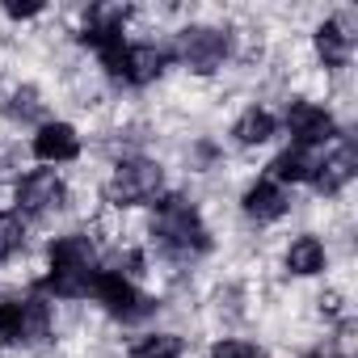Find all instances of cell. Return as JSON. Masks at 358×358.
I'll use <instances>...</instances> for the list:
<instances>
[{"mask_svg":"<svg viewBox=\"0 0 358 358\" xmlns=\"http://www.w3.org/2000/svg\"><path fill=\"white\" fill-rule=\"evenodd\" d=\"M26 245V224L13 211H0V262H9Z\"/></svg>","mask_w":358,"mask_h":358,"instance_id":"20","label":"cell"},{"mask_svg":"<svg viewBox=\"0 0 358 358\" xmlns=\"http://www.w3.org/2000/svg\"><path fill=\"white\" fill-rule=\"evenodd\" d=\"M287 127H291V135H295V143H299V148L329 143V139L337 135L333 114H329L324 106H316V101H295V106L287 110Z\"/></svg>","mask_w":358,"mask_h":358,"instance_id":"6","label":"cell"},{"mask_svg":"<svg viewBox=\"0 0 358 358\" xmlns=\"http://www.w3.org/2000/svg\"><path fill=\"white\" fill-rule=\"evenodd\" d=\"M245 215L257 220V224L282 220V215H287V194H282V186H274L270 177H266V182H253V186L245 190Z\"/></svg>","mask_w":358,"mask_h":358,"instance_id":"12","label":"cell"},{"mask_svg":"<svg viewBox=\"0 0 358 358\" xmlns=\"http://www.w3.org/2000/svg\"><path fill=\"white\" fill-rule=\"evenodd\" d=\"M164 186V173L156 160H122L110 177V186H106V203L114 207H139L148 199H156Z\"/></svg>","mask_w":358,"mask_h":358,"instance_id":"3","label":"cell"},{"mask_svg":"<svg viewBox=\"0 0 358 358\" xmlns=\"http://www.w3.org/2000/svg\"><path fill=\"white\" fill-rule=\"evenodd\" d=\"M47 257H51V270H97L93 266L97 262V249H93V241L85 232H68V236L51 241Z\"/></svg>","mask_w":358,"mask_h":358,"instance_id":"11","label":"cell"},{"mask_svg":"<svg viewBox=\"0 0 358 358\" xmlns=\"http://www.w3.org/2000/svg\"><path fill=\"white\" fill-rule=\"evenodd\" d=\"M127 5H93L85 26H80V43H89L93 51H106L110 43H122V26H127Z\"/></svg>","mask_w":358,"mask_h":358,"instance_id":"7","label":"cell"},{"mask_svg":"<svg viewBox=\"0 0 358 358\" xmlns=\"http://www.w3.org/2000/svg\"><path fill=\"white\" fill-rule=\"evenodd\" d=\"M308 358H320V354H308Z\"/></svg>","mask_w":358,"mask_h":358,"instance_id":"24","label":"cell"},{"mask_svg":"<svg viewBox=\"0 0 358 358\" xmlns=\"http://www.w3.org/2000/svg\"><path fill=\"white\" fill-rule=\"evenodd\" d=\"M64 199H68V186H64V177L51 173V169H34V173H26L17 182V207L26 215H51V211L64 207Z\"/></svg>","mask_w":358,"mask_h":358,"instance_id":"5","label":"cell"},{"mask_svg":"<svg viewBox=\"0 0 358 358\" xmlns=\"http://www.w3.org/2000/svg\"><path fill=\"white\" fill-rule=\"evenodd\" d=\"M312 169H316V156L299 143L282 148L274 160H270V182L282 186V182H312Z\"/></svg>","mask_w":358,"mask_h":358,"instance_id":"13","label":"cell"},{"mask_svg":"<svg viewBox=\"0 0 358 358\" xmlns=\"http://www.w3.org/2000/svg\"><path fill=\"white\" fill-rule=\"evenodd\" d=\"M164 51L160 47H152V43H135V47H127V55H122V68H118V80H127V85H152L160 72H164Z\"/></svg>","mask_w":358,"mask_h":358,"instance_id":"10","label":"cell"},{"mask_svg":"<svg viewBox=\"0 0 358 358\" xmlns=\"http://www.w3.org/2000/svg\"><path fill=\"white\" fill-rule=\"evenodd\" d=\"M34 156L47 164H68L80 156V135L72 122H43L34 135Z\"/></svg>","mask_w":358,"mask_h":358,"instance_id":"9","label":"cell"},{"mask_svg":"<svg viewBox=\"0 0 358 358\" xmlns=\"http://www.w3.org/2000/svg\"><path fill=\"white\" fill-rule=\"evenodd\" d=\"M337 354H341V358H354V324H350V320L337 329Z\"/></svg>","mask_w":358,"mask_h":358,"instance_id":"23","label":"cell"},{"mask_svg":"<svg viewBox=\"0 0 358 358\" xmlns=\"http://www.w3.org/2000/svg\"><path fill=\"white\" fill-rule=\"evenodd\" d=\"M228 51H232V38H228V30H215V26H194V30H182V38H177V55H182V64L203 72V76L224 68Z\"/></svg>","mask_w":358,"mask_h":358,"instance_id":"4","label":"cell"},{"mask_svg":"<svg viewBox=\"0 0 358 358\" xmlns=\"http://www.w3.org/2000/svg\"><path fill=\"white\" fill-rule=\"evenodd\" d=\"M354 169H358V148L345 139L337 152H329L324 160H316V169H312V186H316L320 194H337V190L350 186Z\"/></svg>","mask_w":358,"mask_h":358,"instance_id":"8","label":"cell"},{"mask_svg":"<svg viewBox=\"0 0 358 358\" xmlns=\"http://www.w3.org/2000/svg\"><path fill=\"white\" fill-rule=\"evenodd\" d=\"M5 13H9L13 22H26V17H38V13H43V5H38V0H26V5H22V0H9Z\"/></svg>","mask_w":358,"mask_h":358,"instance_id":"22","label":"cell"},{"mask_svg":"<svg viewBox=\"0 0 358 358\" xmlns=\"http://www.w3.org/2000/svg\"><path fill=\"white\" fill-rule=\"evenodd\" d=\"M89 295L114 316V320H122V324H131V320H143L156 303H152V295H143L131 278H122L118 270H97L93 274V287H89Z\"/></svg>","mask_w":358,"mask_h":358,"instance_id":"2","label":"cell"},{"mask_svg":"<svg viewBox=\"0 0 358 358\" xmlns=\"http://www.w3.org/2000/svg\"><path fill=\"white\" fill-rule=\"evenodd\" d=\"M274 114L270 110H245L241 118H236V127H232V135H236V143H245V148H257V143H266L270 135H274Z\"/></svg>","mask_w":358,"mask_h":358,"instance_id":"16","label":"cell"},{"mask_svg":"<svg viewBox=\"0 0 358 358\" xmlns=\"http://www.w3.org/2000/svg\"><path fill=\"white\" fill-rule=\"evenodd\" d=\"M287 270L299 274V278H312L324 270V245L316 236H295L291 249H287Z\"/></svg>","mask_w":358,"mask_h":358,"instance_id":"15","label":"cell"},{"mask_svg":"<svg viewBox=\"0 0 358 358\" xmlns=\"http://www.w3.org/2000/svg\"><path fill=\"white\" fill-rule=\"evenodd\" d=\"M131 358H182V337L177 333H143L131 341Z\"/></svg>","mask_w":358,"mask_h":358,"instance_id":"17","label":"cell"},{"mask_svg":"<svg viewBox=\"0 0 358 358\" xmlns=\"http://www.w3.org/2000/svg\"><path fill=\"white\" fill-rule=\"evenodd\" d=\"M26 341V303H0V345Z\"/></svg>","mask_w":358,"mask_h":358,"instance_id":"19","label":"cell"},{"mask_svg":"<svg viewBox=\"0 0 358 358\" xmlns=\"http://www.w3.org/2000/svg\"><path fill=\"white\" fill-rule=\"evenodd\" d=\"M316 55H320L324 68H345V59H350V34H345L341 22L316 26Z\"/></svg>","mask_w":358,"mask_h":358,"instance_id":"14","label":"cell"},{"mask_svg":"<svg viewBox=\"0 0 358 358\" xmlns=\"http://www.w3.org/2000/svg\"><path fill=\"white\" fill-rule=\"evenodd\" d=\"M207 358H257V345H249V341H236V337H224Z\"/></svg>","mask_w":358,"mask_h":358,"instance_id":"21","label":"cell"},{"mask_svg":"<svg viewBox=\"0 0 358 358\" xmlns=\"http://www.w3.org/2000/svg\"><path fill=\"white\" fill-rule=\"evenodd\" d=\"M5 114H9L13 122H34V118L43 114V97H38V89H30V85L13 89V93L5 97Z\"/></svg>","mask_w":358,"mask_h":358,"instance_id":"18","label":"cell"},{"mask_svg":"<svg viewBox=\"0 0 358 358\" xmlns=\"http://www.w3.org/2000/svg\"><path fill=\"white\" fill-rule=\"evenodd\" d=\"M152 236L156 245L177 257V262H186V257H203L211 249V232L199 215V207L182 194H169L164 203H156V220H152Z\"/></svg>","mask_w":358,"mask_h":358,"instance_id":"1","label":"cell"}]
</instances>
